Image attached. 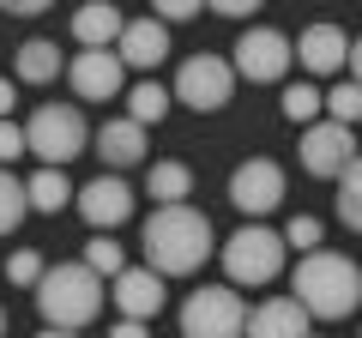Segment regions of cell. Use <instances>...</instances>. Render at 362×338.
<instances>
[{
	"label": "cell",
	"instance_id": "cell-20",
	"mask_svg": "<svg viewBox=\"0 0 362 338\" xmlns=\"http://www.w3.org/2000/svg\"><path fill=\"white\" fill-rule=\"evenodd\" d=\"M25 194H30V211H61V206H73V182H66V169H37V175H30L25 182Z\"/></svg>",
	"mask_w": 362,
	"mask_h": 338
},
{
	"label": "cell",
	"instance_id": "cell-35",
	"mask_svg": "<svg viewBox=\"0 0 362 338\" xmlns=\"http://www.w3.org/2000/svg\"><path fill=\"white\" fill-rule=\"evenodd\" d=\"M109 338H145V320H121V326H115Z\"/></svg>",
	"mask_w": 362,
	"mask_h": 338
},
{
	"label": "cell",
	"instance_id": "cell-26",
	"mask_svg": "<svg viewBox=\"0 0 362 338\" xmlns=\"http://www.w3.org/2000/svg\"><path fill=\"white\" fill-rule=\"evenodd\" d=\"M338 218H344L350 230H362V157L338 175Z\"/></svg>",
	"mask_w": 362,
	"mask_h": 338
},
{
	"label": "cell",
	"instance_id": "cell-32",
	"mask_svg": "<svg viewBox=\"0 0 362 338\" xmlns=\"http://www.w3.org/2000/svg\"><path fill=\"white\" fill-rule=\"evenodd\" d=\"M211 13H223V18H247V13H259L266 0H206Z\"/></svg>",
	"mask_w": 362,
	"mask_h": 338
},
{
	"label": "cell",
	"instance_id": "cell-11",
	"mask_svg": "<svg viewBox=\"0 0 362 338\" xmlns=\"http://www.w3.org/2000/svg\"><path fill=\"white\" fill-rule=\"evenodd\" d=\"M66 78H73V91L85 97V103H109V97H121V85H127V61H121L115 49H78L73 66H66Z\"/></svg>",
	"mask_w": 362,
	"mask_h": 338
},
{
	"label": "cell",
	"instance_id": "cell-37",
	"mask_svg": "<svg viewBox=\"0 0 362 338\" xmlns=\"http://www.w3.org/2000/svg\"><path fill=\"white\" fill-rule=\"evenodd\" d=\"M37 338H78V332H61V326H42Z\"/></svg>",
	"mask_w": 362,
	"mask_h": 338
},
{
	"label": "cell",
	"instance_id": "cell-6",
	"mask_svg": "<svg viewBox=\"0 0 362 338\" xmlns=\"http://www.w3.org/2000/svg\"><path fill=\"white\" fill-rule=\"evenodd\" d=\"M247 308L235 296V284H206L181 302V338H242Z\"/></svg>",
	"mask_w": 362,
	"mask_h": 338
},
{
	"label": "cell",
	"instance_id": "cell-24",
	"mask_svg": "<svg viewBox=\"0 0 362 338\" xmlns=\"http://www.w3.org/2000/svg\"><path fill=\"white\" fill-rule=\"evenodd\" d=\"M25 211H30V194H25V182H18L13 169H0V235H13L18 223H25Z\"/></svg>",
	"mask_w": 362,
	"mask_h": 338
},
{
	"label": "cell",
	"instance_id": "cell-34",
	"mask_svg": "<svg viewBox=\"0 0 362 338\" xmlns=\"http://www.w3.org/2000/svg\"><path fill=\"white\" fill-rule=\"evenodd\" d=\"M13 103H18V97H13V78H0V121H13Z\"/></svg>",
	"mask_w": 362,
	"mask_h": 338
},
{
	"label": "cell",
	"instance_id": "cell-1",
	"mask_svg": "<svg viewBox=\"0 0 362 338\" xmlns=\"http://www.w3.org/2000/svg\"><path fill=\"white\" fill-rule=\"evenodd\" d=\"M139 254H145V266L163 272V278L199 272L206 254H211V218L194 211L187 199H181V206H157L151 218H145V230H139Z\"/></svg>",
	"mask_w": 362,
	"mask_h": 338
},
{
	"label": "cell",
	"instance_id": "cell-8",
	"mask_svg": "<svg viewBox=\"0 0 362 338\" xmlns=\"http://www.w3.org/2000/svg\"><path fill=\"white\" fill-rule=\"evenodd\" d=\"M290 66H296V42L284 37V30L272 25H254L235 37V73L254 78V85H272V78H284Z\"/></svg>",
	"mask_w": 362,
	"mask_h": 338
},
{
	"label": "cell",
	"instance_id": "cell-16",
	"mask_svg": "<svg viewBox=\"0 0 362 338\" xmlns=\"http://www.w3.org/2000/svg\"><path fill=\"white\" fill-rule=\"evenodd\" d=\"M115 54H121L127 66H139V73H145V66H157V61L169 54V25H163V18H127Z\"/></svg>",
	"mask_w": 362,
	"mask_h": 338
},
{
	"label": "cell",
	"instance_id": "cell-4",
	"mask_svg": "<svg viewBox=\"0 0 362 338\" xmlns=\"http://www.w3.org/2000/svg\"><path fill=\"white\" fill-rule=\"evenodd\" d=\"M25 133H30V157H37L42 169H66L73 157H85V145H90V127H85V115H78V103H42Z\"/></svg>",
	"mask_w": 362,
	"mask_h": 338
},
{
	"label": "cell",
	"instance_id": "cell-12",
	"mask_svg": "<svg viewBox=\"0 0 362 338\" xmlns=\"http://www.w3.org/2000/svg\"><path fill=\"white\" fill-rule=\"evenodd\" d=\"M73 206H78V218H85L90 230H115V223L133 218V187L121 182V175H97V182L78 187Z\"/></svg>",
	"mask_w": 362,
	"mask_h": 338
},
{
	"label": "cell",
	"instance_id": "cell-25",
	"mask_svg": "<svg viewBox=\"0 0 362 338\" xmlns=\"http://www.w3.org/2000/svg\"><path fill=\"white\" fill-rule=\"evenodd\" d=\"M326 109V97L314 91L308 78H302V85H284V115L296 121V127H314V115H320Z\"/></svg>",
	"mask_w": 362,
	"mask_h": 338
},
{
	"label": "cell",
	"instance_id": "cell-23",
	"mask_svg": "<svg viewBox=\"0 0 362 338\" xmlns=\"http://www.w3.org/2000/svg\"><path fill=\"white\" fill-rule=\"evenodd\" d=\"M85 266H90L97 278H121V272H127V247H121L109 230H97V235L85 242Z\"/></svg>",
	"mask_w": 362,
	"mask_h": 338
},
{
	"label": "cell",
	"instance_id": "cell-22",
	"mask_svg": "<svg viewBox=\"0 0 362 338\" xmlns=\"http://www.w3.org/2000/svg\"><path fill=\"white\" fill-rule=\"evenodd\" d=\"M169 103H175V91H163V85H133L127 91V121H139V127H157V121L169 115Z\"/></svg>",
	"mask_w": 362,
	"mask_h": 338
},
{
	"label": "cell",
	"instance_id": "cell-28",
	"mask_svg": "<svg viewBox=\"0 0 362 338\" xmlns=\"http://www.w3.org/2000/svg\"><path fill=\"white\" fill-rule=\"evenodd\" d=\"M42 272H49V260H42V254H30V247H18L13 260H6V278H13V284H25V290H37Z\"/></svg>",
	"mask_w": 362,
	"mask_h": 338
},
{
	"label": "cell",
	"instance_id": "cell-19",
	"mask_svg": "<svg viewBox=\"0 0 362 338\" xmlns=\"http://www.w3.org/2000/svg\"><path fill=\"white\" fill-rule=\"evenodd\" d=\"M13 73L25 78V85H49V78L61 73V42H49V37H30V42H18V54H13Z\"/></svg>",
	"mask_w": 362,
	"mask_h": 338
},
{
	"label": "cell",
	"instance_id": "cell-10",
	"mask_svg": "<svg viewBox=\"0 0 362 338\" xmlns=\"http://www.w3.org/2000/svg\"><path fill=\"white\" fill-rule=\"evenodd\" d=\"M230 206L247 211V218L278 211V206H284V169L272 163V157H247V163H235V175H230Z\"/></svg>",
	"mask_w": 362,
	"mask_h": 338
},
{
	"label": "cell",
	"instance_id": "cell-3",
	"mask_svg": "<svg viewBox=\"0 0 362 338\" xmlns=\"http://www.w3.org/2000/svg\"><path fill=\"white\" fill-rule=\"evenodd\" d=\"M37 308L49 326H61V332H78V326H90L97 314H103V278L90 272L85 260H61L42 272L37 284Z\"/></svg>",
	"mask_w": 362,
	"mask_h": 338
},
{
	"label": "cell",
	"instance_id": "cell-7",
	"mask_svg": "<svg viewBox=\"0 0 362 338\" xmlns=\"http://www.w3.org/2000/svg\"><path fill=\"white\" fill-rule=\"evenodd\" d=\"M230 97H235V61H223V54H187V61H181L175 103L199 109V115H218Z\"/></svg>",
	"mask_w": 362,
	"mask_h": 338
},
{
	"label": "cell",
	"instance_id": "cell-2",
	"mask_svg": "<svg viewBox=\"0 0 362 338\" xmlns=\"http://www.w3.org/2000/svg\"><path fill=\"white\" fill-rule=\"evenodd\" d=\"M290 296L314 320H350L356 302H362V272H356V260H344L332 247H314V254H302L296 272H290Z\"/></svg>",
	"mask_w": 362,
	"mask_h": 338
},
{
	"label": "cell",
	"instance_id": "cell-17",
	"mask_svg": "<svg viewBox=\"0 0 362 338\" xmlns=\"http://www.w3.org/2000/svg\"><path fill=\"white\" fill-rule=\"evenodd\" d=\"M121 30H127V18H121V6H109V0H85V6L73 13L78 49H115Z\"/></svg>",
	"mask_w": 362,
	"mask_h": 338
},
{
	"label": "cell",
	"instance_id": "cell-29",
	"mask_svg": "<svg viewBox=\"0 0 362 338\" xmlns=\"http://www.w3.org/2000/svg\"><path fill=\"white\" fill-rule=\"evenodd\" d=\"M320 218H308V211H296V218H290L284 223V247H308V254H314V247H320Z\"/></svg>",
	"mask_w": 362,
	"mask_h": 338
},
{
	"label": "cell",
	"instance_id": "cell-36",
	"mask_svg": "<svg viewBox=\"0 0 362 338\" xmlns=\"http://www.w3.org/2000/svg\"><path fill=\"white\" fill-rule=\"evenodd\" d=\"M350 78H356V85H362V37L350 42Z\"/></svg>",
	"mask_w": 362,
	"mask_h": 338
},
{
	"label": "cell",
	"instance_id": "cell-27",
	"mask_svg": "<svg viewBox=\"0 0 362 338\" xmlns=\"http://www.w3.org/2000/svg\"><path fill=\"white\" fill-rule=\"evenodd\" d=\"M326 115L344 121V127H356V121H362V85H356V78H344V85L326 91Z\"/></svg>",
	"mask_w": 362,
	"mask_h": 338
},
{
	"label": "cell",
	"instance_id": "cell-18",
	"mask_svg": "<svg viewBox=\"0 0 362 338\" xmlns=\"http://www.w3.org/2000/svg\"><path fill=\"white\" fill-rule=\"evenodd\" d=\"M97 157L103 163H115V169H133V163H145V127L139 121H103L97 127Z\"/></svg>",
	"mask_w": 362,
	"mask_h": 338
},
{
	"label": "cell",
	"instance_id": "cell-38",
	"mask_svg": "<svg viewBox=\"0 0 362 338\" xmlns=\"http://www.w3.org/2000/svg\"><path fill=\"white\" fill-rule=\"evenodd\" d=\"M0 332H6V308H0Z\"/></svg>",
	"mask_w": 362,
	"mask_h": 338
},
{
	"label": "cell",
	"instance_id": "cell-14",
	"mask_svg": "<svg viewBox=\"0 0 362 338\" xmlns=\"http://www.w3.org/2000/svg\"><path fill=\"white\" fill-rule=\"evenodd\" d=\"M296 61H302V73H338V66H350V37L338 25H308L296 37Z\"/></svg>",
	"mask_w": 362,
	"mask_h": 338
},
{
	"label": "cell",
	"instance_id": "cell-5",
	"mask_svg": "<svg viewBox=\"0 0 362 338\" xmlns=\"http://www.w3.org/2000/svg\"><path fill=\"white\" fill-rule=\"evenodd\" d=\"M230 284H272L284 272V230H266V223H242L230 242L218 247Z\"/></svg>",
	"mask_w": 362,
	"mask_h": 338
},
{
	"label": "cell",
	"instance_id": "cell-13",
	"mask_svg": "<svg viewBox=\"0 0 362 338\" xmlns=\"http://www.w3.org/2000/svg\"><path fill=\"white\" fill-rule=\"evenodd\" d=\"M109 302L121 308V320H151V314L163 308V272L127 266L121 278H109Z\"/></svg>",
	"mask_w": 362,
	"mask_h": 338
},
{
	"label": "cell",
	"instance_id": "cell-21",
	"mask_svg": "<svg viewBox=\"0 0 362 338\" xmlns=\"http://www.w3.org/2000/svg\"><path fill=\"white\" fill-rule=\"evenodd\" d=\"M187 187H194V169L187 163H151L145 169V194H151L157 206H181Z\"/></svg>",
	"mask_w": 362,
	"mask_h": 338
},
{
	"label": "cell",
	"instance_id": "cell-33",
	"mask_svg": "<svg viewBox=\"0 0 362 338\" xmlns=\"http://www.w3.org/2000/svg\"><path fill=\"white\" fill-rule=\"evenodd\" d=\"M0 6H6V13H18V18H37V13H49L54 0H0Z\"/></svg>",
	"mask_w": 362,
	"mask_h": 338
},
{
	"label": "cell",
	"instance_id": "cell-15",
	"mask_svg": "<svg viewBox=\"0 0 362 338\" xmlns=\"http://www.w3.org/2000/svg\"><path fill=\"white\" fill-rule=\"evenodd\" d=\"M308 320H314V314L302 308L296 296H272V302H259V308L247 314V332L242 338H308Z\"/></svg>",
	"mask_w": 362,
	"mask_h": 338
},
{
	"label": "cell",
	"instance_id": "cell-31",
	"mask_svg": "<svg viewBox=\"0 0 362 338\" xmlns=\"http://www.w3.org/2000/svg\"><path fill=\"white\" fill-rule=\"evenodd\" d=\"M199 6H206V0H151V18H163V25H187Z\"/></svg>",
	"mask_w": 362,
	"mask_h": 338
},
{
	"label": "cell",
	"instance_id": "cell-9",
	"mask_svg": "<svg viewBox=\"0 0 362 338\" xmlns=\"http://www.w3.org/2000/svg\"><path fill=\"white\" fill-rule=\"evenodd\" d=\"M356 157H362L356 151V127H344V121H314V127H302V169H308V175L338 182Z\"/></svg>",
	"mask_w": 362,
	"mask_h": 338
},
{
	"label": "cell",
	"instance_id": "cell-30",
	"mask_svg": "<svg viewBox=\"0 0 362 338\" xmlns=\"http://www.w3.org/2000/svg\"><path fill=\"white\" fill-rule=\"evenodd\" d=\"M25 151H30V133H25V127H13V121H0V169L18 163Z\"/></svg>",
	"mask_w": 362,
	"mask_h": 338
}]
</instances>
